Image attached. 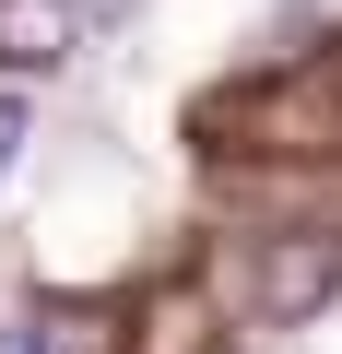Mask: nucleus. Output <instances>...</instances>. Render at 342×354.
<instances>
[{
    "instance_id": "nucleus-4",
    "label": "nucleus",
    "mask_w": 342,
    "mask_h": 354,
    "mask_svg": "<svg viewBox=\"0 0 342 354\" xmlns=\"http://www.w3.org/2000/svg\"><path fill=\"white\" fill-rule=\"evenodd\" d=\"M0 354H36V330H0Z\"/></svg>"
},
{
    "instance_id": "nucleus-1",
    "label": "nucleus",
    "mask_w": 342,
    "mask_h": 354,
    "mask_svg": "<svg viewBox=\"0 0 342 354\" xmlns=\"http://www.w3.org/2000/svg\"><path fill=\"white\" fill-rule=\"evenodd\" d=\"M0 59L12 71H59L71 59V0H0Z\"/></svg>"
},
{
    "instance_id": "nucleus-2",
    "label": "nucleus",
    "mask_w": 342,
    "mask_h": 354,
    "mask_svg": "<svg viewBox=\"0 0 342 354\" xmlns=\"http://www.w3.org/2000/svg\"><path fill=\"white\" fill-rule=\"evenodd\" d=\"M330 283H342L330 248H272V260H260V307H272V319H307Z\"/></svg>"
},
{
    "instance_id": "nucleus-3",
    "label": "nucleus",
    "mask_w": 342,
    "mask_h": 354,
    "mask_svg": "<svg viewBox=\"0 0 342 354\" xmlns=\"http://www.w3.org/2000/svg\"><path fill=\"white\" fill-rule=\"evenodd\" d=\"M12 142H24V95H0V165H12Z\"/></svg>"
}]
</instances>
